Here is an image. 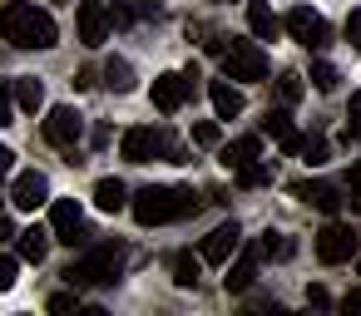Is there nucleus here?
Here are the masks:
<instances>
[{"label": "nucleus", "mask_w": 361, "mask_h": 316, "mask_svg": "<svg viewBox=\"0 0 361 316\" xmlns=\"http://www.w3.org/2000/svg\"><path fill=\"white\" fill-rule=\"evenodd\" d=\"M0 35L16 50H55L60 45V25L50 20V11L30 6V0H11V6L0 11Z\"/></svg>", "instance_id": "nucleus-1"}, {"label": "nucleus", "mask_w": 361, "mask_h": 316, "mask_svg": "<svg viewBox=\"0 0 361 316\" xmlns=\"http://www.w3.org/2000/svg\"><path fill=\"white\" fill-rule=\"evenodd\" d=\"M129 208H134V217L144 227H159V222H178V217L198 213V198H193V188H159V183H149V188H139L129 198Z\"/></svg>", "instance_id": "nucleus-2"}, {"label": "nucleus", "mask_w": 361, "mask_h": 316, "mask_svg": "<svg viewBox=\"0 0 361 316\" xmlns=\"http://www.w3.org/2000/svg\"><path fill=\"white\" fill-rule=\"evenodd\" d=\"M119 272H124V247H119V242H99V247H90L80 262H70L65 282H70V286H114Z\"/></svg>", "instance_id": "nucleus-3"}, {"label": "nucleus", "mask_w": 361, "mask_h": 316, "mask_svg": "<svg viewBox=\"0 0 361 316\" xmlns=\"http://www.w3.org/2000/svg\"><path fill=\"white\" fill-rule=\"evenodd\" d=\"M223 75L238 84H262L267 80V50L257 40H233L223 50Z\"/></svg>", "instance_id": "nucleus-4"}, {"label": "nucleus", "mask_w": 361, "mask_h": 316, "mask_svg": "<svg viewBox=\"0 0 361 316\" xmlns=\"http://www.w3.org/2000/svg\"><path fill=\"white\" fill-rule=\"evenodd\" d=\"M282 25H287V35H292L302 50H326V45H331V25H326L317 11H307V6H292Z\"/></svg>", "instance_id": "nucleus-5"}, {"label": "nucleus", "mask_w": 361, "mask_h": 316, "mask_svg": "<svg viewBox=\"0 0 361 316\" xmlns=\"http://www.w3.org/2000/svg\"><path fill=\"white\" fill-rule=\"evenodd\" d=\"M50 232H55V242H65V247H80V242L90 237L85 208H80L75 198H55V203H50Z\"/></svg>", "instance_id": "nucleus-6"}, {"label": "nucleus", "mask_w": 361, "mask_h": 316, "mask_svg": "<svg viewBox=\"0 0 361 316\" xmlns=\"http://www.w3.org/2000/svg\"><path fill=\"white\" fill-rule=\"evenodd\" d=\"M80 139H85V114H80L75 104H55V109L45 114V144H55V148H80Z\"/></svg>", "instance_id": "nucleus-7"}, {"label": "nucleus", "mask_w": 361, "mask_h": 316, "mask_svg": "<svg viewBox=\"0 0 361 316\" xmlns=\"http://www.w3.org/2000/svg\"><path fill=\"white\" fill-rule=\"evenodd\" d=\"M317 257H322L326 267L351 262V257H356V232H351L346 222H326V227L317 232Z\"/></svg>", "instance_id": "nucleus-8"}, {"label": "nucleus", "mask_w": 361, "mask_h": 316, "mask_svg": "<svg viewBox=\"0 0 361 316\" xmlns=\"http://www.w3.org/2000/svg\"><path fill=\"white\" fill-rule=\"evenodd\" d=\"M75 25H80V45L99 50V45L109 40L114 15H109V6H104V0H80V15H75Z\"/></svg>", "instance_id": "nucleus-9"}, {"label": "nucleus", "mask_w": 361, "mask_h": 316, "mask_svg": "<svg viewBox=\"0 0 361 316\" xmlns=\"http://www.w3.org/2000/svg\"><path fill=\"white\" fill-rule=\"evenodd\" d=\"M119 153H124L129 163H154L159 153H169V139H164L159 129H129V134L119 139Z\"/></svg>", "instance_id": "nucleus-10"}, {"label": "nucleus", "mask_w": 361, "mask_h": 316, "mask_svg": "<svg viewBox=\"0 0 361 316\" xmlns=\"http://www.w3.org/2000/svg\"><path fill=\"white\" fill-rule=\"evenodd\" d=\"M188 94H193V80L188 75H159L154 80V109L159 114H178L188 104Z\"/></svg>", "instance_id": "nucleus-11"}, {"label": "nucleus", "mask_w": 361, "mask_h": 316, "mask_svg": "<svg viewBox=\"0 0 361 316\" xmlns=\"http://www.w3.org/2000/svg\"><path fill=\"white\" fill-rule=\"evenodd\" d=\"M11 203L16 208H25V213H35L40 203H50V178L45 173H16V183H11Z\"/></svg>", "instance_id": "nucleus-12"}, {"label": "nucleus", "mask_w": 361, "mask_h": 316, "mask_svg": "<svg viewBox=\"0 0 361 316\" xmlns=\"http://www.w3.org/2000/svg\"><path fill=\"white\" fill-rule=\"evenodd\" d=\"M292 193H297L302 203H312L317 213H326V217H331V213H336V208L346 203V198H341V188H336V183H322V178H307V183H292Z\"/></svg>", "instance_id": "nucleus-13"}, {"label": "nucleus", "mask_w": 361, "mask_h": 316, "mask_svg": "<svg viewBox=\"0 0 361 316\" xmlns=\"http://www.w3.org/2000/svg\"><path fill=\"white\" fill-rule=\"evenodd\" d=\"M238 242H243V232H238V222H218L208 237H203V262H228L233 252H238Z\"/></svg>", "instance_id": "nucleus-14"}, {"label": "nucleus", "mask_w": 361, "mask_h": 316, "mask_svg": "<svg viewBox=\"0 0 361 316\" xmlns=\"http://www.w3.org/2000/svg\"><path fill=\"white\" fill-rule=\"evenodd\" d=\"M257 262H262V247H247V252H238V262H233V267H228V277H223L228 296H243V291L257 282Z\"/></svg>", "instance_id": "nucleus-15"}, {"label": "nucleus", "mask_w": 361, "mask_h": 316, "mask_svg": "<svg viewBox=\"0 0 361 316\" xmlns=\"http://www.w3.org/2000/svg\"><path fill=\"white\" fill-rule=\"evenodd\" d=\"M262 134H272L282 153H302V134L292 129V114H287V109H267V119H262Z\"/></svg>", "instance_id": "nucleus-16"}, {"label": "nucleus", "mask_w": 361, "mask_h": 316, "mask_svg": "<svg viewBox=\"0 0 361 316\" xmlns=\"http://www.w3.org/2000/svg\"><path fill=\"white\" fill-rule=\"evenodd\" d=\"M247 30H252L257 40H277L287 25L272 15V6H267V0H247Z\"/></svg>", "instance_id": "nucleus-17"}, {"label": "nucleus", "mask_w": 361, "mask_h": 316, "mask_svg": "<svg viewBox=\"0 0 361 316\" xmlns=\"http://www.w3.org/2000/svg\"><path fill=\"white\" fill-rule=\"evenodd\" d=\"M208 99H213L218 119H238V114H243V104H247V99H243V89H238V84H228V80H213V84H208Z\"/></svg>", "instance_id": "nucleus-18"}, {"label": "nucleus", "mask_w": 361, "mask_h": 316, "mask_svg": "<svg viewBox=\"0 0 361 316\" xmlns=\"http://www.w3.org/2000/svg\"><path fill=\"white\" fill-rule=\"evenodd\" d=\"M159 11H164L159 0H114V6H109V15H114L119 30H129L134 20H149V15H159Z\"/></svg>", "instance_id": "nucleus-19"}, {"label": "nucleus", "mask_w": 361, "mask_h": 316, "mask_svg": "<svg viewBox=\"0 0 361 316\" xmlns=\"http://www.w3.org/2000/svg\"><path fill=\"white\" fill-rule=\"evenodd\" d=\"M252 158H262V139L257 134H247V139H238V144H223V168H243V163H252Z\"/></svg>", "instance_id": "nucleus-20"}, {"label": "nucleus", "mask_w": 361, "mask_h": 316, "mask_svg": "<svg viewBox=\"0 0 361 316\" xmlns=\"http://www.w3.org/2000/svg\"><path fill=\"white\" fill-rule=\"evenodd\" d=\"M94 208H99V213H119V208H129V188H124L119 178H99V183H94Z\"/></svg>", "instance_id": "nucleus-21"}, {"label": "nucleus", "mask_w": 361, "mask_h": 316, "mask_svg": "<svg viewBox=\"0 0 361 316\" xmlns=\"http://www.w3.org/2000/svg\"><path fill=\"white\" fill-rule=\"evenodd\" d=\"M50 242H55V232H45V227H25L20 232V262H45V252H50Z\"/></svg>", "instance_id": "nucleus-22"}, {"label": "nucleus", "mask_w": 361, "mask_h": 316, "mask_svg": "<svg viewBox=\"0 0 361 316\" xmlns=\"http://www.w3.org/2000/svg\"><path fill=\"white\" fill-rule=\"evenodd\" d=\"M198 277H203V257H193V252H178V257H173V282L188 291V286H198Z\"/></svg>", "instance_id": "nucleus-23"}, {"label": "nucleus", "mask_w": 361, "mask_h": 316, "mask_svg": "<svg viewBox=\"0 0 361 316\" xmlns=\"http://www.w3.org/2000/svg\"><path fill=\"white\" fill-rule=\"evenodd\" d=\"M104 84H109L114 94H129V89H134V65H129V60H109V65H104Z\"/></svg>", "instance_id": "nucleus-24"}, {"label": "nucleus", "mask_w": 361, "mask_h": 316, "mask_svg": "<svg viewBox=\"0 0 361 316\" xmlns=\"http://www.w3.org/2000/svg\"><path fill=\"white\" fill-rule=\"evenodd\" d=\"M16 104H20L25 114L45 109V84H40V80H16Z\"/></svg>", "instance_id": "nucleus-25"}, {"label": "nucleus", "mask_w": 361, "mask_h": 316, "mask_svg": "<svg viewBox=\"0 0 361 316\" xmlns=\"http://www.w3.org/2000/svg\"><path fill=\"white\" fill-rule=\"evenodd\" d=\"M233 178H238V188H267V183H272V168H267L262 158H252V163L233 168Z\"/></svg>", "instance_id": "nucleus-26"}, {"label": "nucleus", "mask_w": 361, "mask_h": 316, "mask_svg": "<svg viewBox=\"0 0 361 316\" xmlns=\"http://www.w3.org/2000/svg\"><path fill=\"white\" fill-rule=\"evenodd\" d=\"M257 247H262V257H272V262H287V257L297 252V242H292L287 232H267V237H262Z\"/></svg>", "instance_id": "nucleus-27"}, {"label": "nucleus", "mask_w": 361, "mask_h": 316, "mask_svg": "<svg viewBox=\"0 0 361 316\" xmlns=\"http://www.w3.org/2000/svg\"><path fill=\"white\" fill-rule=\"evenodd\" d=\"M297 158H302V163H307V168H322V163H326V158H331V144H326V139H317V134H312V139H302V153H297Z\"/></svg>", "instance_id": "nucleus-28"}, {"label": "nucleus", "mask_w": 361, "mask_h": 316, "mask_svg": "<svg viewBox=\"0 0 361 316\" xmlns=\"http://www.w3.org/2000/svg\"><path fill=\"white\" fill-rule=\"evenodd\" d=\"M312 84H317L322 94H331V89L341 84V75H336V65H326V60H312Z\"/></svg>", "instance_id": "nucleus-29"}, {"label": "nucleus", "mask_w": 361, "mask_h": 316, "mask_svg": "<svg viewBox=\"0 0 361 316\" xmlns=\"http://www.w3.org/2000/svg\"><path fill=\"white\" fill-rule=\"evenodd\" d=\"M302 94H307V84H302V75H292V70H287V75L277 80V99H282V104L292 109V104H297Z\"/></svg>", "instance_id": "nucleus-30"}, {"label": "nucleus", "mask_w": 361, "mask_h": 316, "mask_svg": "<svg viewBox=\"0 0 361 316\" xmlns=\"http://www.w3.org/2000/svg\"><path fill=\"white\" fill-rule=\"evenodd\" d=\"M193 144H198V148H218V144H223V129H218V119H203V124H193Z\"/></svg>", "instance_id": "nucleus-31"}, {"label": "nucleus", "mask_w": 361, "mask_h": 316, "mask_svg": "<svg viewBox=\"0 0 361 316\" xmlns=\"http://www.w3.org/2000/svg\"><path fill=\"white\" fill-rule=\"evenodd\" d=\"M16 84H6V80H0V129H6V124H16Z\"/></svg>", "instance_id": "nucleus-32"}, {"label": "nucleus", "mask_w": 361, "mask_h": 316, "mask_svg": "<svg viewBox=\"0 0 361 316\" xmlns=\"http://www.w3.org/2000/svg\"><path fill=\"white\" fill-rule=\"evenodd\" d=\"M75 291H80V286H75ZM75 291H55V296H50V311H55V316H70V311L80 306V296H75Z\"/></svg>", "instance_id": "nucleus-33"}, {"label": "nucleus", "mask_w": 361, "mask_h": 316, "mask_svg": "<svg viewBox=\"0 0 361 316\" xmlns=\"http://www.w3.org/2000/svg\"><path fill=\"white\" fill-rule=\"evenodd\" d=\"M351 134H361V89L351 94V104H346V139Z\"/></svg>", "instance_id": "nucleus-34"}, {"label": "nucleus", "mask_w": 361, "mask_h": 316, "mask_svg": "<svg viewBox=\"0 0 361 316\" xmlns=\"http://www.w3.org/2000/svg\"><path fill=\"white\" fill-rule=\"evenodd\" d=\"M346 203H351V208L361 213V163H356V168L346 173Z\"/></svg>", "instance_id": "nucleus-35"}, {"label": "nucleus", "mask_w": 361, "mask_h": 316, "mask_svg": "<svg viewBox=\"0 0 361 316\" xmlns=\"http://www.w3.org/2000/svg\"><path fill=\"white\" fill-rule=\"evenodd\" d=\"M16 272H20L16 257H0V291H11V286H16Z\"/></svg>", "instance_id": "nucleus-36"}, {"label": "nucleus", "mask_w": 361, "mask_h": 316, "mask_svg": "<svg viewBox=\"0 0 361 316\" xmlns=\"http://www.w3.org/2000/svg\"><path fill=\"white\" fill-rule=\"evenodd\" d=\"M346 45H351V50H361V11H351V15H346Z\"/></svg>", "instance_id": "nucleus-37"}, {"label": "nucleus", "mask_w": 361, "mask_h": 316, "mask_svg": "<svg viewBox=\"0 0 361 316\" xmlns=\"http://www.w3.org/2000/svg\"><path fill=\"white\" fill-rule=\"evenodd\" d=\"M341 311H346V316H361V286H351V291L341 296Z\"/></svg>", "instance_id": "nucleus-38"}, {"label": "nucleus", "mask_w": 361, "mask_h": 316, "mask_svg": "<svg viewBox=\"0 0 361 316\" xmlns=\"http://www.w3.org/2000/svg\"><path fill=\"white\" fill-rule=\"evenodd\" d=\"M307 306H331V296H326V286H307Z\"/></svg>", "instance_id": "nucleus-39"}, {"label": "nucleus", "mask_w": 361, "mask_h": 316, "mask_svg": "<svg viewBox=\"0 0 361 316\" xmlns=\"http://www.w3.org/2000/svg\"><path fill=\"white\" fill-rule=\"evenodd\" d=\"M11 168H16V153H11V148H0V183L11 178Z\"/></svg>", "instance_id": "nucleus-40"}, {"label": "nucleus", "mask_w": 361, "mask_h": 316, "mask_svg": "<svg viewBox=\"0 0 361 316\" xmlns=\"http://www.w3.org/2000/svg\"><path fill=\"white\" fill-rule=\"evenodd\" d=\"M11 237H20V232H16V222H11V213H0V242H11Z\"/></svg>", "instance_id": "nucleus-41"}]
</instances>
